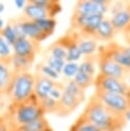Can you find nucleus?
I'll list each match as a JSON object with an SVG mask.
<instances>
[{
	"label": "nucleus",
	"instance_id": "nucleus-1",
	"mask_svg": "<svg viewBox=\"0 0 130 131\" xmlns=\"http://www.w3.org/2000/svg\"><path fill=\"white\" fill-rule=\"evenodd\" d=\"M81 115L100 131H123L126 125L125 117L110 111L94 95L89 98Z\"/></svg>",
	"mask_w": 130,
	"mask_h": 131
},
{
	"label": "nucleus",
	"instance_id": "nucleus-2",
	"mask_svg": "<svg viewBox=\"0 0 130 131\" xmlns=\"http://www.w3.org/2000/svg\"><path fill=\"white\" fill-rule=\"evenodd\" d=\"M42 117H45V113L35 94L30 99L21 103H10L6 113L7 126L9 131L21 125L38 120Z\"/></svg>",
	"mask_w": 130,
	"mask_h": 131
},
{
	"label": "nucleus",
	"instance_id": "nucleus-3",
	"mask_svg": "<svg viewBox=\"0 0 130 131\" xmlns=\"http://www.w3.org/2000/svg\"><path fill=\"white\" fill-rule=\"evenodd\" d=\"M62 96L58 100L57 108L54 115L67 117L73 114L85 100V90L81 89L73 79H67Z\"/></svg>",
	"mask_w": 130,
	"mask_h": 131
},
{
	"label": "nucleus",
	"instance_id": "nucleus-4",
	"mask_svg": "<svg viewBox=\"0 0 130 131\" xmlns=\"http://www.w3.org/2000/svg\"><path fill=\"white\" fill-rule=\"evenodd\" d=\"M13 73L12 82L9 87L7 96L10 99V103L15 104L27 101L34 95L35 74L31 72Z\"/></svg>",
	"mask_w": 130,
	"mask_h": 131
},
{
	"label": "nucleus",
	"instance_id": "nucleus-5",
	"mask_svg": "<svg viewBox=\"0 0 130 131\" xmlns=\"http://www.w3.org/2000/svg\"><path fill=\"white\" fill-rule=\"evenodd\" d=\"M105 15H86L72 13L70 28L77 31L82 38H93L95 31Z\"/></svg>",
	"mask_w": 130,
	"mask_h": 131
},
{
	"label": "nucleus",
	"instance_id": "nucleus-6",
	"mask_svg": "<svg viewBox=\"0 0 130 131\" xmlns=\"http://www.w3.org/2000/svg\"><path fill=\"white\" fill-rule=\"evenodd\" d=\"M93 95L116 115L125 117V114L130 110V97L126 95L99 90H95Z\"/></svg>",
	"mask_w": 130,
	"mask_h": 131
},
{
	"label": "nucleus",
	"instance_id": "nucleus-7",
	"mask_svg": "<svg viewBox=\"0 0 130 131\" xmlns=\"http://www.w3.org/2000/svg\"><path fill=\"white\" fill-rule=\"evenodd\" d=\"M94 88L95 90L123 94L130 97V86L126 83L125 80L107 77L101 74H97L94 80Z\"/></svg>",
	"mask_w": 130,
	"mask_h": 131
},
{
	"label": "nucleus",
	"instance_id": "nucleus-8",
	"mask_svg": "<svg viewBox=\"0 0 130 131\" xmlns=\"http://www.w3.org/2000/svg\"><path fill=\"white\" fill-rule=\"evenodd\" d=\"M79 39H80V34L71 28H69L67 32H64V34L57 39V41L67 50L66 61L77 62L81 57H83L79 47Z\"/></svg>",
	"mask_w": 130,
	"mask_h": 131
},
{
	"label": "nucleus",
	"instance_id": "nucleus-9",
	"mask_svg": "<svg viewBox=\"0 0 130 131\" xmlns=\"http://www.w3.org/2000/svg\"><path fill=\"white\" fill-rule=\"evenodd\" d=\"M97 67L99 70V74L121 80H126V78L130 74L120 64H118L114 59H112L110 56L98 50H97Z\"/></svg>",
	"mask_w": 130,
	"mask_h": 131
},
{
	"label": "nucleus",
	"instance_id": "nucleus-10",
	"mask_svg": "<svg viewBox=\"0 0 130 131\" xmlns=\"http://www.w3.org/2000/svg\"><path fill=\"white\" fill-rule=\"evenodd\" d=\"M110 8L112 9L110 19L114 29L117 34L122 33L130 24V6L126 5L123 0H115L114 6H111Z\"/></svg>",
	"mask_w": 130,
	"mask_h": 131
},
{
	"label": "nucleus",
	"instance_id": "nucleus-11",
	"mask_svg": "<svg viewBox=\"0 0 130 131\" xmlns=\"http://www.w3.org/2000/svg\"><path fill=\"white\" fill-rule=\"evenodd\" d=\"M61 5L57 4L54 5L52 7L49 8H45V7H40L34 4H30L27 3V5L23 8V14L21 16H24L25 18L28 19H40V18H55V16L61 11Z\"/></svg>",
	"mask_w": 130,
	"mask_h": 131
},
{
	"label": "nucleus",
	"instance_id": "nucleus-12",
	"mask_svg": "<svg viewBox=\"0 0 130 131\" xmlns=\"http://www.w3.org/2000/svg\"><path fill=\"white\" fill-rule=\"evenodd\" d=\"M40 44L27 37H20L12 45V53L17 56L35 59L40 51Z\"/></svg>",
	"mask_w": 130,
	"mask_h": 131
},
{
	"label": "nucleus",
	"instance_id": "nucleus-13",
	"mask_svg": "<svg viewBox=\"0 0 130 131\" xmlns=\"http://www.w3.org/2000/svg\"><path fill=\"white\" fill-rule=\"evenodd\" d=\"M110 5L100 4L93 0H77L72 13L86 15H105L110 10Z\"/></svg>",
	"mask_w": 130,
	"mask_h": 131
},
{
	"label": "nucleus",
	"instance_id": "nucleus-14",
	"mask_svg": "<svg viewBox=\"0 0 130 131\" xmlns=\"http://www.w3.org/2000/svg\"><path fill=\"white\" fill-rule=\"evenodd\" d=\"M20 30H21V33L25 37L29 38V39H32L38 43H41L43 42L44 40H46L47 38H49L40 28L39 26L36 24L35 20H32V19H28V18H25L24 16H19V17H16L15 18Z\"/></svg>",
	"mask_w": 130,
	"mask_h": 131
},
{
	"label": "nucleus",
	"instance_id": "nucleus-15",
	"mask_svg": "<svg viewBox=\"0 0 130 131\" xmlns=\"http://www.w3.org/2000/svg\"><path fill=\"white\" fill-rule=\"evenodd\" d=\"M56 81L36 72L35 73V86H34V94L35 96L41 100L45 97L49 96V93L52 87L55 85Z\"/></svg>",
	"mask_w": 130,
	"mask_h": 131
},
{
	"label": "nucleus",
	"instance_id": "nucleus-16",
	"mask_svg": "<svg viewBox=\"0 0 130 131\" xmlns=\"http://www.w3.org/2000/svg\"><path fill=\"white\" fill-rule=\"evenodd\" d=\"M116 35H117V32L115 31L110 17L104 16L102 18V20L99 23V25L95 31L93 39H95L97 42L98 41L105 42V44H106V43L112 42Z\"/></svg>",
	"mask_w": 130,
	"mask_h": 131
},
{
	"label": "nucleus",
	"instance_id": "nucleus-17",
	"mask_svg": "<svg viewBox=\"0 0 130 131\" xmlns=\"http://www.w3.org/2000/svg\"><path fill=\"white\" fill-rule=\"evenodd\" d=\"M13 74L10 64L0 61V96H7Z\"/></svg>",
	"mask_w": 130,
	"mask_h": 131
},
{
	"label": "nucleus",
	"instance_id": "nucleus-18",
	"mask_svg": "<svg viewBox=\"0 0 130 131\" xmlns=\"http://www.w3.org/2000/svg\"><path fill=\"white\" fill-rule=\"evenodd\" d=\"M35 59L33 58H28V57H23V56H17L12 53L11 61H10V67L13 72L15 73H24V72H30V69L32 68Z\"/></svg>",
	"mask_w": 130,
	"mask_h": 131
},
{
	"label": "nucleus",
	"instance_id": "nucleus-19",
	"mask_svg": "<svg viewBox=\"0 0 130 131\" xmlns=\"http://www.w3.org/2000/svg\"><path fill=\"white\" fill-rule=\"evenodd\" d=\"M79 47L81 50V53L83 56L93 55L97 53V50L99 48L98 42L93 38H82L80 36L79 39Z\"/></svg>",
	"mask_w": 130,
	"mask_h": 131
},
{
	"label": "nucleus",
	"instance_id": "nucleus-20",
	"mask_svg": "<svg viewBox=\"0 0 130 131\" xmlns=\"http://www.w3.org/2000/svg\"><path fill=\"white\" fill-rule=\"evenodd\" d=\"M50 128L47 120L45 117H42L38 120H35L33 122H30L28 124L21 125L19 127H16L15 129L11 131H43L45 129Z\"/></svg>",
	"mask_w": 130,
	"mask_h": 131
},
{
	"label": "nucleus",
	"instance_id": "nucleus-21",
	"mask_svg": "<svg viewBox=\"0 0 130 131\" xmlns=\"http://www.w3.org/2000/svg\"><path fill=\"white\" fill-rule=\"evenodd\" d=\"M70 131H100L95 125L85 119L82 115L78 117V119L71 126Z\"/></svg>",
	"mask_w": 130,
	"mask_h": 131
},
{
	"label": "nucleus",
	"instance_id": "nucleus-22",
	"mask_svg": "<svg viewBox=\"0 0 130 131\" xmlns=\"http://www.w3.org/2000/svg\"><path fill=\"white\" fill-rule=\"evenodd\" d=\"M33 20V19H32ZM36 21V24L39 26V28L48 36L50 37L54 31H55V28H56V25H57V21L55 18H51V17H48V18H40V19H34Z\"/></svg>",
	"mask_w": 130,
	"mask_h": 131
},
{
	"label": "nucleus",
	"instance_id": "nucleus-23",
	"mask_svg": "<svg viewBox=\"0 0 130 131\" xmlns=\"http://www.w3.org/2000/svg\"><path fill=\"white\" fill-rule=\"evenodd\" d=\"M46 52L48 53V55H51L61 60H66L67 58V50L57 40H55L48 46V48L46 49Z\"/></svg>",
	"mask_w": 130,
	"mask_h": 131
},
{
	"label": "nucleus",
	"instance_id": "nucleus-24",
	"mask_svg": "<svg viewBox=\"0 0 130 131\" xmlns=\"http://www.w3.org/2000/svg\"><path fill=\"white\" fill-rule=\"evenodd\" d=\"M1 36L4 38V40L12 47V45L14 44V42L18 39V35L15 31L14 26L12 25L11 21L7 23V25L4 26V28L2 29V31L0 32Z\"/></svg>",
	"mask_w": 130,
	"mask_h": 131
},
{
	"label": "nucleus",
	"instance_id": "nucleus-25",
	"mask_svg": "<svg viewBox=\"0 0 130 131\" xmlns=\"http://www.w3.org/2000/svg\"><path fill=\"white\" fill-rule=\"evenodd\" d=\"M75 81V83L83 90H86L88 89L89 87L93 86L94 85V80H95V77H91L87 74H84L82 72H80L78 70V73L76 74V76L74 77L73 79Z\"/></svg>",
	"mask_w": 130,
	"mask_h": 131
},
{
	"label": "nucleus",
	"instance_id": "nucleus-26",
	"mask_svg": "<svg viewBox=\"0 0 130 131\" xmlns=\"http://www.w3.org/2000/svg\"><path fill=\"white\" fill-rule=\"evenodd\" d=\"M39 101H40V104H41V106H42V108H43L45 114L46 113L53 114V115L55 114L56 108H57V103H58L57 100H55V99H53V98L48 96V97H45V98H43V99H41Z\"/></svg>",
	"mask_w": 130,
	"mask_h": 131
},
{
	"label": "nucleus",
	"instance_id": "nucleus-27",
	"mask_svg": "<svg viewBox=\"0 0 130 131\" xmlns=\"http://www.w3.org/2000/svg\"><path fill=\"white\" fill-rule=\"evenodd\" d=\"M78 70H79V63L75 61H66L61 74L67 79H74V77L78 73Z\"/></svg>",
	"mask_w": 130,
	"mask_h": 131
},
{
	"label": "nucleus",
	"instance_id": "nucleus-28",
	"mask_svg": "<svg viewBox=\"0 0 130 131\" xmlns=\"http://www.w3.org/2000/svg\"><path fill=\"white\" fill-rule=\"evenodd\" d=\"M45 63L47 66H49L51 69H53L55 72H57L58 74H60L62 72V69L64 67V63H66V60H61V59H58V58H55L51 55H46V58H45Z\"/></svg>",
	"mask_w": 130,
	"mask_h": 131
},
{
	"label": "nucleus",
	"instance_id": "nucleus-29",
	"mask_svg": "<svg viewBox=\"0 0 130 131\" xmlns=\"http://www.w3.org/2000/svg\"><path fill=\"white\" fill-rule=\"evenodd\" d=\"M37 72L42 74V75H44V76H46V77H48V78H50V79H52V80H54V81H56L58 79V77H59V74L57 72H55L53 69H51L49 66H47L45 62L44 63H40L37 67Z\"/></svg>",
	"mask_w": 130,
	"mask_h": 131
},
{
	"label": "nucleus",
	"instance_id": "nucleus-30",
	"mask_svg": "<svg viewBox=\"0 0 130 131\" xmlns=\"http://www.w3.org/2000/svg\"><path fill=\"white\" fill-rule=\"evenodd\" d=\"M63 90H64V84L62 82H58L56 81L55 85L52 87L50 93H49V97L55 99V100H59L60 97L62 96V93H63Z\"/></svg>",
	"mask_w": 130,
	"mask_h": 131
},
{
	"label": "nucleus",
	"instance_id": "nucleus-31",
	"mask_svg": "<svg viewBox=\"0 0 130 131\" xmlns=\"http://www.w3.org/2000/svg\"><path fill=\"white\" fill-rule=\"evenodd\" d=\"M27 3L34 4V5H37L40 7L49 8L54 5L60 4V0H27Z\"/></svg>",
	"mask_w": 130,
	"mask_h": 131
},
{
	"label": "nucleus",
	"instance_id": "nucleus-32",
	"mask_svg": "<svg viewBox=\"0 0 130 131\" xmlns=\"http://www.w3.org/2000/svg\"><path fill=\"white\" fill-rule=\"evenodd\" d=\"M122 34H123V37H124L125 42H127V41L130 40V24L124 29V31L122 32Z\"/></svg>",
	"mask_w": 130,
	"mask_h": 131
},
{
	"label": "nucleus",
	"instance_id": "nucleus-33",
	"mask_svg": "<svg viewBox=\"0 0 130 131\" xmlns=\"http://www.w3.org/2000/svg\"><path fill=\"white\" fill-rule=\"evenodd\" d=\"M14 4L17 8H24L27 5V0H14Z\"/></svg>",
	"mask_w": 130,
	"mask_h": 131
},
{
	"label": "nucleus",
	"instance_id": "nucleus-34",
	"mask_svg": "<svg viewBox=\"0 0 130 131\" xmlns=\"http://www.w3.org/2000/svg\"><path fill=\"white\" fill-rule=\"evenodd\" d=\"M93 1H95L97 3H100V4H105V5H110L111 6V4L113 3L114 0H93Z\"/></svg>",
	"mask_w": 130,
	"mask_h": 131
},
{
	"label": "nucleus",
	"instance_id": "nucleus-35",
	"mask_svg": "<svg viewBox=\"0 0 130 131\" xmlns=\"http://www.w3.org/2000/svg\"><path fill=\"white\" fill-rule=\"evenodd\" d=\"M125 120L126 121H129L130 122V110L125 114Z\"/></svg>",
	"mask_w": 130,
	"mask_h": 131
},
{
	"label": "nucleus",
	"instance_id": "nucleus-36",
	"mask_svg": "<svg viewBox=\"0 0 130 131\" xmlns=\"http://www.w3.org/2000/svg\"><path fill=\"white\" fill-rule=\"evenodd\" d=\"M4 26H5V25H4V21H3V19H2V18H0V32L2 31V29L4 28Z\"/></svg>",
	"mask_w": 130,
	"mask_h": 131
},
{
	"label": "nucleus",
	"instance_id": "nucleus-37",
	"mask_svg": "<svg viewBox=\"0 0 130 131\" xmlns=\"http://www.w3.org/2000/svg\"><path fill=\"white\" fill-rule=\"evenodd\" d=\"M3 10H4V4L0 2V14L3 12Z\"/></svg>",
	"mask_w": 130,
	"mask_h": 131
},
{
	"label": "nucleus",
	"instance_id": "nucleus-38",
	"mask_svg": "<svg viewBox=\"0 0 130 131\" xmlns=\"http://www.w3.org/2000/svg\"><path fill=\"white\" fill-rule=\"evenodd\" d=\"M123 2L126 4V5H128V6H130V0H123Z\"/></svg>",
	"mask_w": 130,
	"mask_h": 131
},
{
	"label": "nucleus",
	"instance_id": "nucleus-39",
	"mask_svg": "<svg viewBox=\"0 0 130 131\" xmlns=\"http://www.w3.org/2000/svg\"><path fill=\"white\" fill-rule=\"evenodd\" d=\"M43 131H52V129H51V128H48V129H45V130H43Z\"/></svg>",
	"mask_w": 130,
	"mask_h": 131
},
{
	"label": "nucleus",
	"instance_id": "nucleus-40",
	"mask_svg": "<svg viewBox=\"0 0 130 131\" xmlns=\"http://www.w3.org/2000/svg\"><path fill=\"white\" fill-rule=\"evenodd\" d=\"M126 44H127V45H129V46H130V40H129V41H127V42H126Z\"/></svg>",
	"mask_w": 130,
	"mask_h": 131
}]
</instances>
